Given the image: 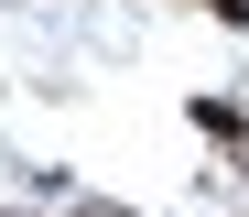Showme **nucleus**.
I'll return each mask as SVG.
<instances>
[{"label":"nucleus","instance_id":"7ed1b4c3","mask_svg":"<svg viewBox=\"0 0 249 217\" xmlns=\"http://www.w3.org/2000/svg\"><path fill=\"white\" fill-rule=\"evenodd\" d=\"M87 217H119V206H87Z\"/></svg>","mask_w":249,"mask_h":217},{"label":"nucleus","instance_id":"f257e3e1","mask_svg":"<svg viewBox=\"0 0 249 217\" xmlns=\"http://www.w3.org/2000/svg\"><path fill=\"white\" fill-rule=\"evenodd\" d=\"M184 109H195V130H206L228 163H249V109H238V98H184Z\"/></svg>","mask_w":249,"mask_h":217},{"label":"nucleus","instance_id":"f03ea898","mask_svg":"<svg viewBox=\"0 0 249 217\" xmlns=\"http://www.w3.org/2000/svg\"><path fill=\"white\" fill-rule=\"evenodd\" d=\"M206 22H228V33H249V0H195Z\"/></svg>","mask_w":249,"mask_h":217}]
</instances>
